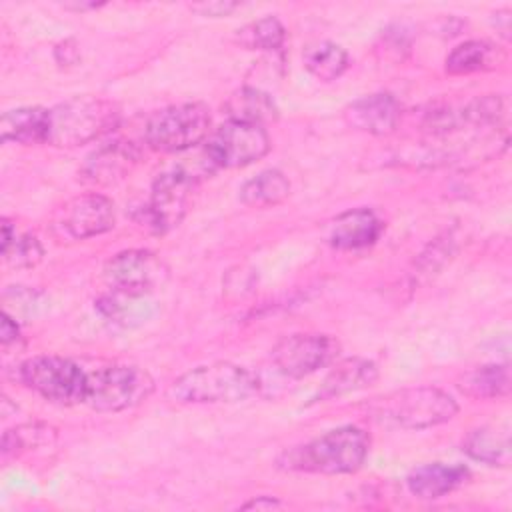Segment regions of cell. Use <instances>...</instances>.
Listing matches in <instances>:
<instances>
[{
	"mask_svg": "<svg viewBox=\"0 0 512 512\" xmlns=\"http://www.w3.org/2000/svg\"><path fill=\"white\" fill-rule=\"evenodd\" d=\"M370 450V436L358 426H340L292 448L280 460L284 468L314 474H352L362 468Z\"/></svg>",
	"mask_w": 512,
	"mask_h": 512,
	"instance_id": "6da1fadb",
	"label": "cell"
},
{
	"mask_svg": "<svg viewBox=\"0 0 512 512\" xmlns=\"http://www.w3.org/2000/svg\"><path fill=\"white\" fill-rule=\"evenodd\" d=\"M120 124L116 102L100 96H74L48 110L46 144L74 148L88 144Z\"/></svg>",
	"mask_w": 512,
	"mask_h": 512,
	"instance_id": "7a4b0ae2",
	"label": "cell"
},
{
	"mask_svg": "<svg viewBox=\"0 0 512 512\" xmlns=\"http://www.w3.org/2000/svg\"><path fill=\"white\" fill-rule=\"evenodd\" d=\"M258 390L252 372L232 362H212L196 366L178 376L168 396L178 404H232L246 400Z\"/></svg>",
	"mask_w": 512,
	"mask_h": 512,
	"instance_id": "3957f363",
	"label": "cell"
},
{
	"mask_svg": "<svg viewBox=\"0 0 512 512\" xmlns=\"http://www.w3.org/2000/svg\"><path fill=\"white\" fill-rule=\"evenodd\" d=\"M374 410L382 420H390L400 428L424 430L452 420L458 404L440 388L416 386L378 398Z\"/></svg>",
	"mask_w": 512,
	"mask_h": 512,
	"instance_id": "277c9868",
	"label": "cell"
},
{
	"mask_svg": "<svg viewBox=\"0 0 512 512\" xmlns=\"http://www.w3.org/2000/svg\"><path fill=\"white\" fill-rule=\"evenodd\" d=\"M210 108L202 102L172 104L154 112L144 128L146 144L158 152H186L206 140L210 132Z\"/></svg>",
	"mask_w": 512,
	"mask_h": 512,
	"instance_id": "5b68a950",
	"label": "cell"
},
{
	"mask_svg": "<svg viewBox=\"0 0 512 512\" xmlns=\"http://www.w3.org/2000/svg\"><path fill=\"white\" fill-rule=\"evenodd\" d=\"M154 390L152 376L128 364H112L88 372L84 402L98 412H120L142 404Z\"/></svg>",
	"mask_w": 512,
	"mask_h": 512,
	"instance_id": "8992f818",
	"label": "cell"
},
{
	"mask_svg": "<svg viewBox=\"0 0 512 512\" xmlns=\"http://www.w3.org/2000/svg\"><path fill=\"white\" fill-rule=\"evenodd\" d=\"M18 376L26 388L54 404L70 406L86 398L88 372L62 356L28 358L20 364Z\"/></svg>",
	"mask_w": 512,
	"mask_h": 512,
	"instance_id": "52a82bcc",
	"label": "cell"
},
{
	"mask_svg": "<svg viewBox=\"0 0 512 512\" xmlns=\"http://www.w3.org/2000/svg\"><path fill=\"white\" fill-rule=\"evenodd\" d=\"M192 186L194 180L176 166L160 172L152 182L148 200L138 208L136 220L154 234H166L176 228L186 214Z\"/></svg>",
	"mask_w": 512,
	"mask_h": 512,
	"instance_id": "ba28073f",
	"label": "cell"
},
{
	"mask_svg": "<svg viewBox=\"0 0 512 512\" xmlns=\"http://www.w3.org/2000/svg\"><path fill=\"white\" fill-rule=\"evenodd\" d=\"M270 146V136L264 126L228 120L208 136L204 150L218 170L248 166L264 158Z\"/></svg>",
	"mask_w": 512,
	"mask_h": 512,
	"instance_id": "9c48e42d",
	"label": "cell"
},
{
	"mask_svg": "<svg viewBox=\"0 0 512 512\" xmlns=\"http://www.w3.org/2000/svg\"><path fill=\"white\" fill-rule=\"evenodd\" d=\"M340 344L328 334H290L272 348V362L286 378H304L334 362Z\"/></svg>",
	"mask_w": 512,
	"mask_h": 512,
	"instance_id": "30bf717a",
	"label": "cell"
},
{
	"mask_svg": "<svg viewBox=\"0 0 512 512\" xmlns=\"http://www.w3.org/2000/svg\"><path fill=\"white\" fill-rule=\"evenodd\" d=\"M166 276L162 260L148 250H124L104 266V280L116 292L146 296Z\"/></svg>",
	"mask_w": 512,
	"mask_h": 512,
	"instance_id": "8fae6325",
	"label": "cell"
},
{
	"mask_svg": "<svg viewBox=\"0 0 512 512\" xmlns=\"http://www.w3.org/2000/svg\"><path fill=\"white\" fill-rule=\"evenodd\" d=\"M56 222L70 238L84 240L108 232L116 222L112 200L90 192L70 198L56 214Z\"/></svg>",
	"mask_w": 512,
	"mask_h": 512,
	"instance_id": "7c38bea8",
	"label": "cell"
},
{
	"mask_svg": "<svg viewBox=\"0 0 512 512\" xmlns=\"http://www.w3.org/2000/svg\"><path fill=\"white\" fill-rule=\"evenodd\" d=\"M140 150L134 142L116 138L88 154L80 176L88 184L108 186L126 178L138 164Z\"/></svg>",
	"mask_w": 512,
	"mask_h": 512,
	"instance_id": "4fadbf2b",
	"label": "cell"
},
{
	"mask_svg": "<svg viewBox=\"0 0 512 512\" xmlns=\"http://www.w3.org/2000/svg\"><path fill=\"white\" fill-rule=\"evenodd\" d=\"M342 118L354 130L384 136L396 130L400 122V104L392 94L378 92L348 104Z\"/></svg>",
	"mask_w": 512,
	"mask_h": 512,
	"instance_id": "5bb4252c",
	"label": "cell"
},
{
	"mask_svg": "<svg viewBox=\"0 0 512 512\" xmlns=\"http://www.w3.org/2000/svg\"><path fill=\"white\" fill-rule=\"evenodd\" d=\"M382 234L380 218L368 208L338 214L328 228V242L338 250H360L372 246Z\"/></svg>",
	"mask_w": 512,
	"mask_h": 512,
	"instance_id": "9a60e30c",
	"label": "cell"
},
{
	"mask_svg": "<svg viewBox=\"0 0 512 512\" xmlns=\"http://www.w3.org/2000/svg\"><path fill=\"white\" fill-rule=\"evenodd\" d=\"M468 480H470V470L466 466L432 462V464L414 468L406 478V486L410 494H414L416 498L436 500L464 486Z\"/></svg>",
	"mask_w": 512,
	"mask_h": 512,
	"instance_id": "2e32d148",
	"label": "cell"
},
{
	"mask_svg": "<svg viewBox=\"0 0 512 512\" xmlns=\"http://www.w3.org/2000/svg\"><path fill=\"white\" fill-rule=\"evenodd\" d=\"M378 380V366L366 358H348L326 376L316 400L338 398L348 392H356L372 386Z\"/></svg>",
	"mask_w": 512,
	"mask_h": 512,
	"instance_id": "e0dca14e",
	"label": "cell"
},
{
	"mask_svg": "<svg viewBox=\"0 0 512 512\" xmlns=\"http://www.w3.org/2000/svg\"><path fill=\"white\" fill-rule=\"evenodd\" d=\"M48 134V110L40 106H26L8 110L0 120L2 142L42 144Z\"/></svg>",
	"mask_w": 512,
	"mask_h": 512,
	"instance_id": "ac0fdd59",
	"label": "cell"
},
{
	"mask_svg": "<svg viewBox=\"0 0 512 512\" xmlns=\"http://www.w3.org/2000/svg\"><path fill=\"white\" fill-rule=\"evenodd\" d=\"M512 378L508 364H484L472 370H466L456 380V388L468 396L478 400L488 398H504L510 394Z\"/></svg>",
	"mask_w": 512,
	"mask_h": 512,
	"instance_id": "d6986e66",
	"label": "cell"
},
{
	"mask_svg": "<svg viewBox=\"0 0 512 512\" xmlns=\"http://www.w3.org/2000/svg\"><path fill=\"white\" fill-rule=\"evenodd\" d=\"M224 110L230 120L258 124V126H264L266 122H272L278 118V108L272 96L252 86H244L232 92L224 104Z\"/></svg>",
	"mask_w": 512,
	"mask_h": 512,
	"instance_id": "ffe728a7",
	"label": "cell"
},
{
	"mask_svg": "<svg viewBox=\"0 0 512 512\" xmlns=\"http://www.w3.org/2000/svg\"><path fill=\"white\" fill-rule=\"evenodd\" d=\"M462 446L470 458L488 466H508L510 462V434L506 428H476L466 436Z\"/></svg>",
	"mask_w": 512,
	"mask_h": 512,
	"instance_id": "44dd1931",
	"label": "cell"
},
{
	"mask_svg": "<svg viewBox=\"0 0 512 512\" xmlns=\"http://www.w3.org/2000/svg\"><path fill=\"white\" fill-rule=\"evenodd\" d=\"M290 196V182L280 170H262L240 188L242 204L250 208H270Z\"/></svg>",
	"mask_w": 512,
	"mask_h": 512,
	"instance_id": "7402d4cb",
	"label": "cell"
},
{
	"mask_svg": "<svg viewBox=\"0 0 512 512\" xmlns=\"http://www.w3.org/2000/svg\"><path fill=\"white\" fill-rule=\"evenodd\" d=\"M504 56H498L494 44L484 40H468L458 44L446 58V72L452 76L472 74L494 68Z\"/></svg>",
	"mask_w": 512,
	"mask_h": 512,
	"instance_id": "603a6c76",
	"label": "cell"
},
{
	"mask_svg": "<svg viewBox=\"0 0 512 512\" xmlns=\"http://www.w3.org/2000/svg\"><path fill=\"white\" fill-rule=\"evenodd\" d=\"M348 64H350L348 52L342 46L328 40L312 44L304 52L306 70L322 82H332L340 78L346 72Z\"/></svg>",
	"mask_w": 512,
	"mask_h": 512,
	"instance_id": "cb8c5ba5",
	"label": "cell"
},
{
	"mask_svg": "<svg viewBox=\"0 0 512 512\" xmlns=\"http://www.w3.org/2000/svg\"><path fill=\"white\" fill-rule=\"evenodd\" d=\"M234 40L246 50H278L286 40V28L276 16H264L242 26Z\"/></svg>",
	"mask_w": 512,
	"mask_h": 512,
	"instance_id": "d4e9b609",
	"label": "cell"
},
{
	"mask_svg": "<svg viewBox=\"0 0 512 512\" xmlns=\"http://www.w3.org/2000/svg\"><path fill=\"white\" fill-rule=\"evenodd\" d=\"M146 296H134L112 290V294H106L98 298L96 308L104 318H108L114 324H132L134 320L140 322L146 318Z\"/></svg>",
	"mask_w": 512,
	"mask_h": 512,
	"instance_id": "484cf974",
	"label": "cell"
},
{
	"mask_svg": "<svg viewBox=\"0 0 512 512\" xmlns=\"http://www.w3.org/2000/svg\"><path fill=\"white\" fill-rule=\"evenodd\" d=\"M4 260L14 268H34L42 256L44 248L34 234H16L12 244L2 250Z\"/></svg>",
	"mask_w": 512,
	"mask_h": 512,
	"instance_id": "4316f807",
	"label": "cell"
},
{
	"mask_svg": "<svg viewBox=\"0 0 512 512\" xmlns=\"http://www.w3.org/2000/svg\"><path fill=\"white\" fill-rule=\"evenodd\" d=\"M240 4L238 2H228V0H216V2H200V4H190V10L200 14V16H228L232 14Z\"/></svg>",
	"mask_w": 512,
	"mask_h": 512,
	"instance_id": "83f0119b",
	"label": "cell"
},
{
	"mask_svg": "<svg viewBox=\"0 0 512 512\" xmlns=\"http://www.w3.org/2000/svg\"><path fill=\"white\" fill-rule=\"evenodd\" d=\"M54 58L60 66H74L78 64L80 60V48L76 44V40L68 38V40H62L60 44H56L54 48Z\"/></svg>",
	"mask_w": 512,
	"mask_h": 512,
	"instance_id": "f1b7e54d",
	"label": "cell"
},
{
	"mask_svg": "<svg viewBox=\"0 0 512 512\" xmlns=\"http://www.w3.org/2000/svg\"><path fill=\"white\" fill-rule=\"evenodd\" d=\"M20 338V328L16 324V320L4 310L2 312V320H0V340L2 346H8L10 342H16Z\"/></svg>",
	"mask_w": 512,
	"mask_h": 512,
	"instance_id": "f546056e",
	"label": "cell"
},
{
	"mask_svg": "<svg viewBox=\"0 0 512 512\" xmlns=\"http://www.w3.org/2000/svg\"><path fill=\"white\" fill-rule=\"evenodd\" d=\"M16 238V228L8 218H2V250L8 248L12 244V240Z\"/></svg>",
	"mask_w": 512,
	"mask_h": 512,
	"instance_id": "4dcf8cb0",
	"label": "cell"
},
{
	"mask_svg": "<svg viewBox=\"0 0 512 512\" xmlns=\"http://www.w3.org/2000/svg\"><path fill=\"white\" fill-rule=\"evenodd\" d=\"M276 506H280V502L270 496H258V498L242 504V508H276Z\"/></svg>",
	"mask_w": 512,
	"mask_h": 512,
	"instance_id": "1f68e13d",
	"label": "cell"
},
{
	"mask_svg": "<svg viewBox=\"0 0 512 512\" xmlns=\"http://www.w3.org/2000/svg\"><path fill=\"white\" fill-rule=\"evenodd\" d=\"M494 16H496V18H494V24L502 30L504 36H508V32H510V12H508V10H500V12H496Z\"/></svg>",
	"mask_w": 512,
	"mask_h": 512,
	"instance_id": "d6a6232c",
	"label": "cell"
},
{
	"mask_svg": "<svg viewBox=\"0 0 512 512\" xmlns=\"http://www.w3.org/2000/svg\"><path fill=\"white\" fill-rule=\"evenodd\" d=\"M100 2H66L64 8L74 10V12H82V10H92V8H100Z\"/></svg>",
	"mask_w": 512,
	"mask_h": 512,
	"instance_id": "836d02e7",
	"label": "cell"
}]
</instances>
